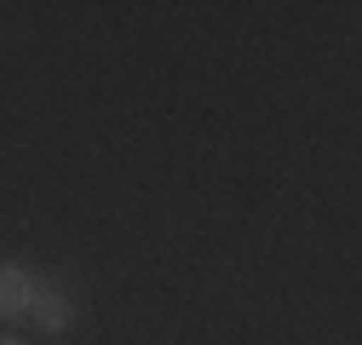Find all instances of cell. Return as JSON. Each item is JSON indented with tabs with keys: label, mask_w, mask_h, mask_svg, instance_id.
<instances>
[{
	"label": "cell",
	"mask_w": 362,
	"mask_h": 345,
	"mask_svg": "<svg viewBox=\"0 0 362 345\" xmlns=\"http://www.w3.org/2000/svg\"><path fill=\"white\" fill-rule=\"evenodd\" d=\"M29 299H35L29 271H18V265H0V317H23V311H29Z\"/></svg>",
	"instance_id": "obj_1"
},
{
	"label": "cell",
	"mask_w": 362,
	"mask_h": 345,
	"mask_svg": "<svg viewBox=\"0 0 362 345\" xmlns=\"http://www.w3.org/2000/svg\"><path fill=\"white\" fill-rule=\"evenodd\" d=\"M29 317L47 328V334H64L69 328V299L58 293V288H35V299H29Z\"/></svg>",
	"instance_id": "obj_2"
},
{
	"label": "cell",
	"mask_w": 362,
	"mask_h": 345,
	"mask_svg": "<svg viewBox=\"0 0 362 345\" xmlns=\"http://www.w3.org/2000/svg\"><path fill=\"white\" fill-rule=\"evenodd\" d=\"M0 345H18V339H0Z\"/></svg>",
	"instance_id": "obj_3"
}]
</instances>
